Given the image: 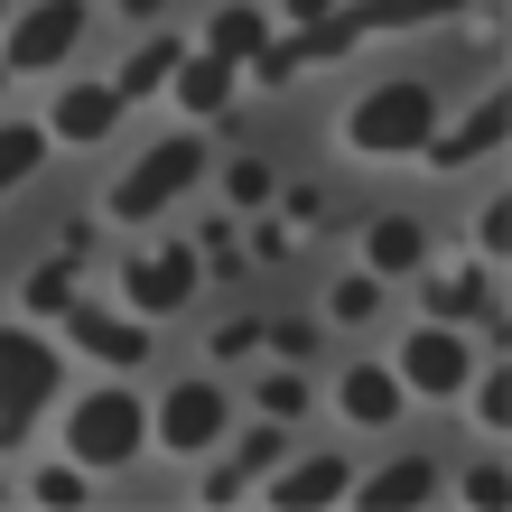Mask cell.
<instances>
[{"label":"cell","instance_id":"23","mask_svg":"<svg viewBox=\"0 0 512 512\" xmlns=\"http://www.w3.org/2000/svg\"><path fill=\"white\" fill-rule=\"evenodd\" d=\"M289 457V438H280V419H261V429H243V447H233V466L261 475V466H280Z\"/></svg>","mask_w":512,"mask_h":512},{"label":"cell","instance_id":"5","mask_svg":"<svg viewBox=\"0 0 512 512\" xmlns=\"http://www.w3.org/2000/svg\"><path fill=\"white\" fill-rule=\"evenodd\" d=\"M475 354L457 345V326H419V336L401 345V391H429V401H447V391H466Z\"/></svg>","mask_w":512,"mask_h":512},{"label":"cell","instance_id":"31","mask_svg":"<svg viewBox=\"0 0 512 512\" xmlns=\"http://www.w3.org/2000/svg\"><path fill=\"white\" fill-rule=\"evenodd\" d=\"M122 10H159V0H122Z\"/></svg>","mask_w":512,"mask_h":512},{"label":"cell","instance_id":"29","mask_svg":"<svg viewBox=\"0 0 512 512\" xmlns=\"http://www.w3.org/2000/svg\"><path fill=\"white\" fill-rule=\"evenodd\" d=\"M475 243H485V252H503V243H512V215H503V205H485V224H475Z\"/></svg>","mask_w":512,"mask_h":512},{"label":"cell","instance_id":"3","mask_svg":"<svg viewBox=\"0 0 512 512\" xmlns=\"http://www.w3.org/2000/svg\"><path fill=\"white\" fill-rule=\"evenodd\" d=\"M196 177H205V140H149V159L112 187V215H122V224H149L168 196H187Z\"/></svg>","mask_w":512,"mask_h":512},{"label":"cell","instance_id":"24","mask_svg":"<svg viewBox=\"0 0 512 512\" xmlns=\"http://www.w3.org/2000/svg\"><path fill=\"white\" fill-rule=\"evenodd\" d=\"M373 308H382V289H373V270H354V280H336V317H345V326H364Z\"/></svg>","mask_w":512,"mask_h":512},{"label":"cell","instance_id":"32","mask_svg":"<svg viewBox=\"0 0 512 512\" xmlns=\"http://www.w3.org/2000/svg\"><path fill=\"white\" fill-rule=\"evenodd\" d=\"M0 494H10V485H0Z\"/></svg>","mask_w":512,"mask_h":512},{"label":"cell","instance_id":"18","mask_svg":"<svg viewBox=\"0 0 512 512\" xmlns=\"http://www.w3.org/2000/svg\"><path fill=\"white\" fill-rule=\"evenodd\" d=\"M261 38H270V28H261V10H252V0L215 10V28H205V47H215L224 66H252V56H261Z\"/></svg>","mask_w":512,"mask_h":512},{"label":"cell","instance_id":"7","mask_svg":"<svg viewBox=\"0 0 512 512\" xmlns=\"http://www.w3.org/2000/svg\"><path fill=\"white\" fill-rule=\"evenodd\" d=\"M47 391H56V345L0 326V410H38Z\"/></svg>","mask_w":512,"mask_h":512},{"label":"cell","instance_id":"21","mask_svg":"<svg viewBox=\"0 0 512 512\" xmlns=\"http://www.w3.org/2000/svg\"><path fill=\"white\" fill-rule=\"evenodd\" d=\"M168 75H177V47H168V38H149L131 66H122V84H112V94H122V103H131V94H159Z\"/></svg>","mask_w":512,"mask_h":512},{"label":"cell","instance_id":"2","mask_svg":"<svg viewBox=\"0 0 512 512\" xmlns=\"http://www.w3.org/2000/svg\"><path fill=\"white\" fill-rule=\"evenodd\" d=\"M140 438H149V419H140L131 391H94V401H75V410H66V447H75V466H84V475L131 466V457H140Z\"/></svg>","mask_w":512,"mask_h":512},{"label":"cell","instance_id":"26","mask_svg":"<svg viewBox=\"0 0 512 512\" xmlns=\"http://www.w3.org/2000/svg\"><path fill=\"white\" fill-rule=\"evenodd\" d=\"M475 410H485V429H512V373H485V382H475Z\"/></svg>","mask_w":512,"mask_h":512},{"label":"cell","instance_id":"1","mask_svg":"<svg viewBox=\"0 0 512 512\" xmlns=\"http://www.w3.org/2000/svg\"><path fill=\"white\" fill-rule=\"evenodd\" d=\"M345 140L364 149V159H419V149L438 140V94L429 84H382V94H364L354 103V122H345Z\"/></svg>","mask_w":512,"mask_h":512},{"label":"cell","instance_id":"14","mask_svg":"<svg viewBox=\"0 0 512 512\" xmlns=\"http://www.w3.org/2000/svg\"><path fill=\"white\" fill-rule=\"evenodd\" d=\"M66 317H75V345H84V354H103V364H140V354H149L140 326L103 317V308H66Z\"/></svg>","mask_w":512,"mask_h":512},{"label":"cell","instance_id":"4","mask_svg":"<svg viewBox=\"0 0 512 512\" xmlns=\"http://www.w3.org/2000/svg\"><path fill=\"white\" fill-rule=\"evenodd\" d=\"M75 38H84V0H38L19 28H10V75H47V66H66L75 56Z\"/></svg>","mask_w":512,"mask_h":512},{"label":"cell","instance_id":"27","mask_svg":"<svg viewBox=\"0 0 512 512\" xmlns=\"http://www.w3.org/2000/svg\"><path fill=\"white\" fill-rule=\"evenodd\" d=\"M38 503H56V512L84 503V466H47V475H38Z\"/></svg>","mask_w":512,"mask_h":512},{"label":"cell","instance_id":"20","mask_svg":"<svg viewBox=\"0 0 512 512\" xmlns=\"http://www.w3.org/2000/svg\"><path fill=\"white\" fill-rule=\"evenodd\" d=\"M38 159H47V131H28V122H0V196H10L19 177L38 168Z\"/></svg>","mask_w":512,"mask_h":512},{"label":"cell","instance_id":"15","mask_svg":"<svg viewBox=\"0 0 512 512\" xmlns=\"http://www.w3.org/2000/svg\"><path fill=\"white\" fill-rule=\"evenodd\" d=\"M364 261H373V280H382V270H419V261H429V233H419L410 215H382L364 233Z\"/></svg>","mask_w":512,"mask_h":512},{"label":"cell","instance_id":"19","mask_svg":"<svg viewBox=\"0 0 512 512\" xmlns=\"http://www.w3.org/2000/svg\"><path fill=\"white\" fill-rule=\"evenodd\" d=\"M429 308H438V326L494 317V280H485V270H457V280H438V289H429Z\"/></svg>","mask_w":512,"mask_h":512},{"label":"cell","instance_id":"30","mask_svg":"<svg viewBox=\"0 0 512 512\" xmlns=\"http://www.w3.org/2000/svg\"><path fill=\"white\" fill-rule=\"evenodd\" d=\"M336 10H345V0H289V19H298V28H317V19H336Z\"/></svg>","mask_w":512,"mask_h":512},{"label":"cell","instance_id":"6","mask_svg":"<svg viewBox=\"0 0 512 512\" xmlns=\"http://www.w3.org/2000/svg\"><path fill=\"white\" fill-rule=\"evenodd\" d=\"M159 438L177 447V457L215 447V438H224V391H215V382H177L168 401H159Z\"/></svg>","mask_w":512,"mask_h":512},{"label":"cell","instance_id":"22","mask_svg":"<svg viewBox=\"0 0 512 512\" xmlns=\"http://www.w3.org/2000/svg\"><path fill=\"white\" fill-rule=\"evenodd\" d=\"M28 308H38V317H66V308H75V270H66V261H47L38 280H28Z\"/></svg>","mask_w":512,"mask_h":512},{"label":"cell","instance_id":"8","mask_svg":"<svg viewBox=\"0 0 512 512\" xmlns=\"http://www.w3.org/2000/svg\"><path fill=\"white\" fill-rule=\"evenodd\" d=\"M131 298H140V317H177L196 298V252H140L131 261Z\"/></svg>","mask_w":512,"mask_h":512},{"label":"cell","instance_id":"28","mask_svg":"<svg viewBox=\"0 0 512 512\" xmlns=\"http://www.w3.org/2000/svg\"><path fill=\"white\" fill-rule=\"evenodd\" d=\"M466 503L494 512V503H503V466H475V475H466Z\"/></svg>","mask_w":512,"mask_h":512},{"label":"cell","instance_id":"12","mask_svg":"<svg viewBox=\"0 0 512 512\" xmlns=\"http://www.w3.org/2000/svg\"><path fill=\"white\" fill-rule=\"evenodd\" d=\"M354 494H364L373 512H410V503H429V494H438V466H429V457H391L373 485H354Z\"/></svg>","mask_w":512,"mask_h":512},{"label":"cell","instance_id":"13","mask_svg":"<svg viewBox=\"0 0 512 512\" xmlns=\"http://www.w3.org/2000/svg\"><path fill=\"white\" fill-rule=\"evenodd\" d=\"M112 112H122L112 84H66V94H56V140H103Z\"/></svg>","mask_w":512,"mask_h":512},{"label":"cell","instance_id":"9","mask_svg":"<svg viewBox=\"0 0 512 512\" xmlns=\"http://www.w3.org/2000/svg\"><path fill=\"white\" fill-rule=\"evenodd\" d=\"M503 131H512V103H503V94H485V103H475L447 140H429V149H419V159H438V168H475L485 149H503Z\"/></svg>","mask_w":512,"mask_h":512},{"label":"cell","instance_id":"10","mask_svg":"<svg viewBox=\"0 0 512 512\" xmlns=\"http://www.w3.org/2000/svg\"><path fill=\"white\" fill-rule=\"evenodd\" d=\"M345 494H354L345 457H298L280 485H270V503H280V512H317V503H345Z\"/></svg>","mask_w":512,"mask_h":512},{"label":"cell","instance_id":"25","mask_svg":"<svg viewBox=\"0 0 512 512\" xmlns=\"http://www.w3.org/2000/svg\"><path fill=\"white\" fill-rule=\"evenodd\" d=\"M261 410L270 419H298V410H308V382H298V373H270L261 382Z\"/></svg>","mask_w":512,"mask_h":512},{"label":"cell","instance_id":"16","mask_svg":"<svg viewBox=\"0 0 512 512\" xmlns=\"http://www.w3.org/2000/svg\"><path fill=\"white\" fill-rule=\"evenodd\" d=\"M177 103H187V112H224V94H233V66H224V56L215 47H205V56H177Z\"/></svg>","mask_w":512,"mask_h":512},{"label":"cell","instance_id":"11","mask_svg":"<svg viewBox=\"0 0 512 512\" xmlns=\"http://www.w3.org/2000/svg\"><path fill=\"white\" fill-rule=\"evenodd\" d=\"M466 0H345L336 28L345 38H373V28H429V19H457Z\"/></svg>","mask_w":512,"mask_h":512},{"label":"cell","instance_id":"17","mask_svg":"<svg viewBox=\"0 0 512 512\" xmlns=\"http://www.w3.org/2000/svg\"><path fill=\"white\" fill-rule=\"evenodd\" d=\"M391 410H401V373L354 364V373H345V419H364V429H391Z\"/></svg>","mask_w":512,"mask_h":512}]
</instances>
